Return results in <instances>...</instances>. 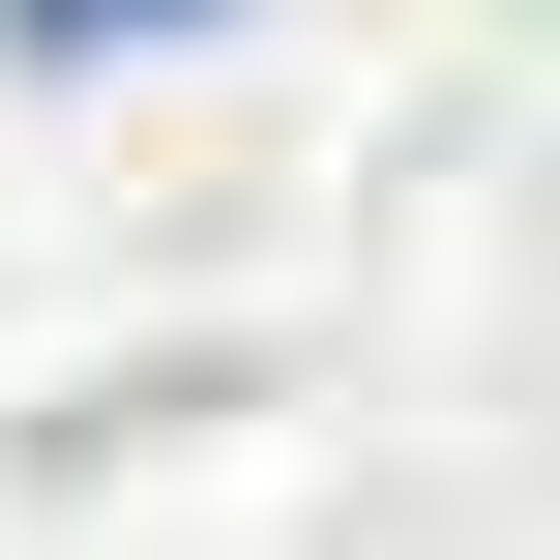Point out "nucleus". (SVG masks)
<instances>
[{
  "label": "nucleus",
  "mask_w": 560,
  "mask_h": 560,
  "mask_svg": "<svg viewBox=\"0 0 560 560\" xmlns=\"http://www.w3.org/2000/svg\"><path fill=\"white\" fill-rule=\"evenodd\" d=\"M30 30H89V0H30Z\"/></svg>",
  "instance_id": "nucleus-1"
}]
</instances>
